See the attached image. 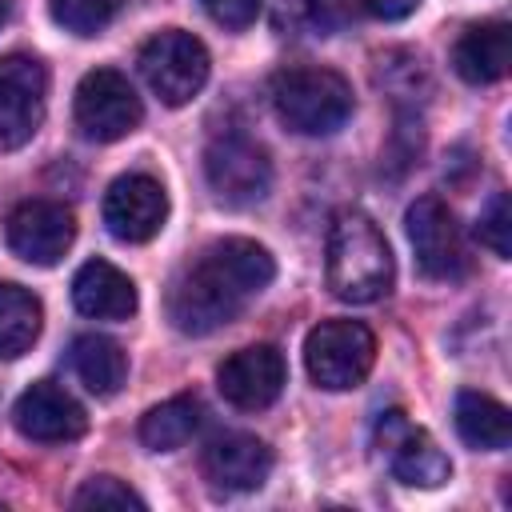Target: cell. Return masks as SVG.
<instances>
[{"instance_id":"7a4b0ae2","label":"cell","mask_w":512,"mask_h":512,"mask_svg":"<svg viewBox=\"0 0 512 512\" xmlns=\"http://www.w3.org/2000/svg\"><path fill=\"white\" fill-rule=\"evenodd\" d=\"M324 276L336 300L344 304H372L388 296L396 264L392 248L380 232V224L356 208H344L328 224V244H324Z\"/></svg>"},{"instance_id":"603a6c76","label":"cell","mask_w":512,"mask_h":512,"mask_svg":"<svg viewBox=\"0 0 512 512\" xmlns=\"http://www.w3.org/2000/svg\"><path fill=\"white\" fill-rule=\"evenodd\" d=\"M72 508H144V496H136L116 476H92L76 488Z\"/></svg>"},{"instance_id":"4316f807","label":"cell","mask_w":512,"mask_h":512,"mask_svg":"<svg viewBox=\"0 0 512 512\" xmlns=\"http://www.w3.org/2000/svg\"><path fill=\"white\" fill-rule=\"evenodd\" d=\"M4 20H8V0H0V28H4Z\"/></svg>"},{"instance_id":"5bb4252c","label":"cell","mask_w":512,"mask_h":512,"mask_svg":"<svg viewBox=\"0 0 512 512\" xmlns=\"http://www.w3.org/2000/svg\"><path fill=\"white\" fill-rule=\"evenodd\" d=\"M12 424L24 440H36V444H68V440H80L84 428H88V416L80 408V400L52 384V380H36L32 388L20 392L16 408H12Z\"/></svg>"},{"instance_id":"8992f818","label":"cell","mask_w":512,"mask_h":512,"mask_svg":"<svg viewBox=\"0 0 512 512\" xmlns=\"http://www.w3.org/2000/svg\"><path fill=\"white\" fill-rule=\"evenodd\" d=\"M72 112H76L80 136H88L96 144L124 140L144 120V108H140L136 88L116 68H92V72H84V80L76 84Z\"/></svg>"},{"instance_id":"9a60e30c","label":"cell","mask_w":512,"mask_h":512,"mask_svg":"<svg viewBox=\"0 0 512 512\" xmlns=\"http://www.w3.org/2000/svg\"><path fill=\"white\" fill-rule=\"evenodd\" d=\"M200 472L216 492H256L272 472V452L248 432H224L208 440Z\"/></svg>"},{"instance_id":"30bf717a","label":"cell","mask_w":512,"mask_h":512,"mask_svg":"<svg viewBox=\"0 0 512 512\" xmlns=\"http://www.w3.org/2000/svg\"><path fill=\"white\" fill-rule=\"evenodd\" d=\"M404 228H408V244L416 252V264L424 276L432 280H456L468 268V252H464V236L460 224L452 216V208L440 196H420L408 204L404 212Z\"/></svg>"},{"instance_id":"4fadbf2b","label":"cell","mask_w":512,"mask_h":512,"mask_svg":"<svg viewBox=\"0 0 512 512\" xmlns=\"http://www.w3.org/2000/svg\"><path fill=\"white\" fill-rule=\"evenodd\" d=\"M284 380H288V368L272 344L240 348L216 368L220 396L240 412H260V408L276 404V396L284 392Z\"/></svg>"},{"instance_id":"277c9868","label":"cell","mask_w":512,"mask_h":512,"mask_svg":"<svg viewBox=\"0 0 512 512\" xmlns=\"http://www.w3.org/2000/svg\"><path fill=\"white\" fill-rule=\"evenodd\" d=\"M376 364V336L360 320H320L304 340V368L312 384L348 392L368 380Z\"/></svg>"},{"instance_id":"8fae6325","label":"cell","mask_w":512,"mask_h":512,"mask_svg":"<svg viewBox=\"0 0 512 512\" xmlns=\"http://www.w3.org/2000/svg\"><path fill=\"white\" fill-rule=\"evenodd\" d=\"M104 228L120 240V244H144L152 240L164 220H168V192L156 176L148 172H128L116 176L104 192Z\"/></svg>"},{"instance_id":"3957f363","label":"cell","mask_w":512,"mask_h":512,"mask_svg":"<svg viewBox=\"0 0 512 512\" xmlns=\"http://www.w3.org/2000/svg\"><path fill=\"white\" fill-rule=\"evenodd\" d=\"M352 104V84L332 68L300 64L284 68L272 80V108L280 124H288L300 136H332L348 124Z\"/></svg>"},{"instance_id":"d4e9b609","label":"cell","mask_w":512,"mask_h":512,"mask_svg":"<svg viewBox=\"0 0 512 512\" xmlns=\"http://www.w3.org/2000/svg\"><path fill=\"white\" fill-rule=\"evenodd\" d=\"M260 4H264V0H200V8H204L220 28H228V32H240V28L256 24Z\"/></svg>"},{"instance_id":"7402d4cb","label":"cell","mask_w":512,"mask_h":512,"mask_svg":"<svg viewBox=\"0 0 512 512\" xmlns=\"http://www.w3.org/2000/svg\"><path fill=\"white\" fill-rule=\"evenodd\" d=\"M120 4L124 0H48V12H52V20L64 32H72V36H96V32H104L116 20Z\"/></svg>"},{"instance_id":"5b68a950","label":"cell","mask_w":512,"mask_h":512,"mask_svg":"<svg viewBox=\"0 0 512 512\" xmlns=\"http://www.w3.org/2000/svg\"><path fill=\"white\" fill-rule=\"evenodd\" d=\"M140 76L148 80V88L168 104V108H180L188 100L200 96V88L208 84V48L184 32V28H164L156 32L144 48H140Z\"/></svg>"},{"instance_id":"44dd1931","label":"cell","mask_w":512,"mask_h":512,"mask_svg":"<svg viewBox=\"0 0 512 512\" xmlns=\"http://www.w3.org/2000/svg\"><path fill=\"white\" fill-rule=\"evenodd\" d=\"M40 320H44L40 300L20 284L0 280V356L4 360H16L36 344Z\"/></svg>"},{"instance_id":"d6986e66","label":"cell","mask_w":512,"mask_h":512,"mask_svg":"<svg viewBox=\"0 0 512 512\" xmlns=\"http://www.w3.org/2000/svg\"><path fill=\"white\" fill-rule=\"evenodd\" d=\"M456 432H460V440L468 444V448H480V452H500V448H508V440H512V416H508V408L496 400V396H488V392H460L456 396Z\"/></svg>"},{"instance_id":"ffe728a7","label":"cell","mask_w":512,"mask_h":512,"mask_svg":"<svg viewBox=\"0 0 512 512\" xmlns=\"http://www.w3.org/2000/svg\"><path fill=\"white\" fill-rule=\"evenodd\" d=\"M200 428V400L196 396H172L144 412L140 420V444L152 452H176L192 440Z\"/></svg>"},{"instance_id":"9c48e42d","label":"cell","mask_w":512,"mask_h":512,"mask_svg":"<svg viewBox=\"0 0 512 512\" xmlns=\"http://www.w3.org/2000/svg\"><path fill=\"white\" fill-rule=\"evenodd\" d=\"M376 448L388 472L408 488H440L452 476V464L440 444L396 408L376 420Z\"/></svg>"},{"instance_id":"7c38bea8","label":"cell","mask_w":512,"mask_h":512,"mask_svg":"<svg viewBox=\"0 0 512 512\" xmlns=\"http://www.w3.org/2000/svg\"><path fill=\"white\" fill-rule=\"evenodd\" d=\"M4 236L20 260H28L36 268H52L72 248L76 220L56 200H20L4 220Z\"/></svg>"},{"instance_id":"52a82bcc","label":"cell","mask_w":512,"mask_h":512,"mask_svg":"<svg viewBox=\"0 0 512 512\" xmlns=\"http://www.w3.org/2000/svg\"><path fill=\"white\" fill-rule=\"evenodd\" d=\"M204 176H208V188L216 192L220 204L252 208L272 188V160L252 136L224 132L204 152Z\"/></svg>"},{"instance_id":"2e32d148","label":"cell","mask_w":512,"mask_h":512,"mask_svg":"<svg viewBox=\"0 0 512 512\" xmlns=\"http://www.w3.org/2000/svg\"><path fill=\"white\" fill-rule=\"evenodd\" d=\"M72 304L92 320H128L136 312V284L108 260H88L72 276Z\"/></svg>"},{"instance_id":"cb8c5ba5","label":"cell","mask_w":512,"mask_h":512,"mask_svg":"<svg viewBox=\"0 0 512 512\" xmlns=\"http://www.w3.org/2000/svg\"><path fill=\"white\" fill-rule=\"evenodd\" d=\"M476 236H480V244L492 248V256H500V260L512 256V208H508V196L504 192H496L484 204L480 224H476Z\"/></svg>"},{"instance_id":"6da1fadb","label":"cell","mask_w":512,"mask_h":512,"mask_svg":"<svg viewBox=\"0 0 512 512\" xmlns=\"http://www.w3.org/2000/svg\"><path fill=\"white\" fill-rule=\"evenodd\" d=\"M276 276L272 252L256 240L228 236L208 244L168 288V320L184 336H208L236 320Z\"/></svg>"},{"instance_id":"ba28073f","label":"cell","mask_w":512,"mask_h":512,"mask_svg":"<svg viewBox=\"0 0 512 512\" xmlns=\"http://www.w3.org/2000/svg\"><path fill=\"white\" fill-rule=\"evenodd\" d=\"M44 104L48 68L28 52L0 56V152H16L40 132Z\"/></svg>"},{"instance_id":"ac0fdd59","label":"cell","mask_w":512,"mask_h":512,"mask_svg":"<svg viewBox=\"0 0 512 512\" xmlns=\"http://www.w3.org/2000/svg\"><path fill=\"white\" fill-rule=\"evenodd\" d=\"M68 360H72V372L76 380L92 392V396H112L120 392L124 376H128V356L116 340L108 336H96V332H84L72 340L68 348Z\"/></svg>"},{"instance_id":"e0dca14e","label":"cell","mask_w":512,"mask_h":512,"mask_svg":"<svg viewBox=\"0 0 512 512\" xmlns=\"http://www.w3.org/2000/svg\"><path fill=\"white\" fill-rule=\"evenodd\" d=\"M512 60V36L504 20H484L464 28V36L452 48V68L468 84H492L508 72Z\"/></svg>"},{"instance_id":"484cf974","label":"cell","mask_w":512,"mask_h":512,"mask_svg":"<svg viewBox=\"0 0 512 512\" xmlns=\"http://www.w3.org/2000/svg\"><path fill=\"white\" fill-rule=\"evenodd\" d=\"M360 8L376 20H404L420 8V0H360Z\"/></svg>"}]
</instances>
